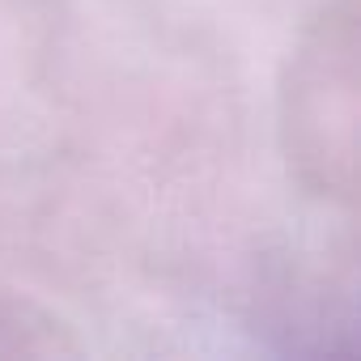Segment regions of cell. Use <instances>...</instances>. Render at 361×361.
I'll return each instance as SVG.
<instances>
[{
    "label": "cell",
    "mask_w": 361,
    "mask_h": 361,
    "mask_svg": "<svg viewBox=\"0 0 361 361\" xmlns=\"http://www.w3.org/2000/svg\"><path fill=\"white\" fill-rule=\"evenodd\" d=\"M357 0H327L302 30L281 85V140L293 178L319 200L357 209Z\"/></svg>",
    "instance_id": "cell-1"
}]
</instances>
